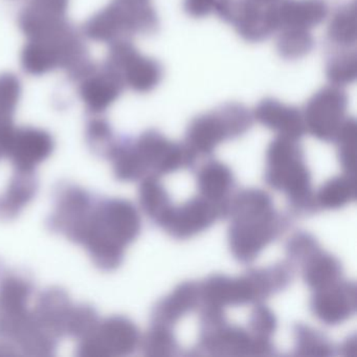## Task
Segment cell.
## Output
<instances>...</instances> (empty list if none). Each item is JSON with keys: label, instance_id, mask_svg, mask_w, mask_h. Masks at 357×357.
<instances>
[{"label": "cell", "instance_id": "1", "mask_svg": "<svg viewBox=\"0 0 357 357\" xmlns=\"http://www.w3.org/2000/svg\"><path fill=\"white\" fill-rule=\"evenodd\" d=\"M231 217L229 243L231 254L241 262H252L286 227L285 219L273 208L266 192L246 189L227 204Z\"/></svg>", "mask_w": 357, "mask_h": 357}, {"label": "cell", "instance_id": "2", "mask_svg": "<svg viewBox=\"0 0 357 357\" xmlns=\"http://www.w3.org/2000/svg\"><path fill=\"white\" fill-rule=\"evenodd\" d=\"M266 160L267 183L285 193L294 208L309 212L317 206L311 189L310 171L305 165L298 139L278 135L269 144Z\"/></svg>", "mask_w": 357, "mask_h": 357}, {"label": "cell", "instance_id": "3", "mask_svg": "<svg viewBox=\"0 0 357 357\" xmlns=\"http://www.w3.org/2000/svg\"><path fill=\"white\" fill-rule=\"evenodd\" d=\"M252 123V114L245 106L239 103L225 104L191 121L185 135V145L197 155H208L220 144L248 132Z\"/></svg>", "mask_w": 357, "mask_h": 357}, {"label": "cell", "instance_id": "4", "mask_svg": "<svg viewBox=\"0 0 357 357\" xmlns=\"http://www.w3.org/2000/svg\"><path fill=\"white\" fill-rule=\"evenodd\" d=\"M275 5L257 0H218L215 14L231 24L242 39L257 43L279 31Z\"/></svg>", "mask_w": 357, "mask_h": 357}, {"label": "cell", "instance_id": "5", "mask_svg": "<svg viewBox=\"0 0 357 357\" xmlns=\"http://www.w3.org/2000/svg\"><path fill=\"white\" fill-rule=\"evenodd\" d=\"M348 96L342 87H321L311 96L302 112L305 130L319 141H334L348 119Z\"/></svg>", "mask_w": 357, "mask_h": 357}, {"label": "cell", "instance_id": "6", "mask_svg": "<svg viewBox=\"0 0 357 357\" xmlns=\"http://www.w3.org/2000/svg\"><path fill=\"white\" fill-rule=\"evenodd\" d=\"M227 202H215L206 198H192L181 206H171L158 225L176 239H188L214 225L227 214Z\"/></svg>", "mask_w": 357, "mask_h": 357}, {"label": "cell", "instance_id": "7", "mask_svg": "<svg viewBox=\"0 0 357 357\" xmlns=\"http://www.w3.org/2000/svg\"><path fill=\"white\" fill-rule=\"evenodd\" d=\"M199 347L213 355H268L273 346L271 338L259 337L250 331L222 321L204 327Z\"/></svg>", "mask_w": 357, "mask_h": 357}, {"label": "cell", "instance_id": "8", "mask_svg": "<svg viewBox=\"0 0 357 357\" xmlns=\"http://www.w3.org/2000/svg\"><path fill=\"white\" fill-rule=\"evenodd\" d=\"M356 288L349 282H336L328 287L315 290L311 300L314 317L326 325H340L354 314Z\"/></svg>", "mask_w": 357, "mask_h": 357}, {"label": "cell", "instance_id": "9", "mask_svg": "<svg viewBox=\"0 0 357 357\" xmlns=\"http://www.w3.org/2000/svg\"><path fill=\"white\" fill-rule=\"evenodd\" d=\"M252 118L279 137L300 139L306 131L302 112L273 98L262 100L252 112Z\"/></svg>", "mask_w": 357, "mask_h": 357}, {"label": "cell", "instance_id": "10", "mask_svg": "<svg viewBox=\"0 0 357 357\" xmlns=\"http://www.w3.org/2000/svg\"><path fill=\"white\" fill-rule=\"evenodd\" d=\"M275 9L279 30L296 28L310 31L323 24L329 14L325 0H279Z\"/></svg>", "mask_w": 357, "mask_h": 357}, {"label": "cell", "instance_id": "11", "mask_svg": "<svg viewBox=\"0 0 357 357\" xmlns=\"http://www.w3.org/2000/svg\"><path fill=\"white\" fill-rule=\"evenodd\" d=\"M199 303V285L190 282L181 284L156 305L153 312L154 324L170 327L194 310Z\"/></svg>", "mask_w": 357, "mask_h": 357}, {"label": "cell", "instance_id": "12", "mask_svg": "<svg viewBox=\"0 0 357 357\" xmlns=\"http://www.w3.org/2000/svg\"><path fill=\"white\" fill-rule=\"evenodd\" d=\"M197 185L202 197L211 202H227L234 188V175L227 165L213 160L200 168Z\"/></svg>", "mask_w": 357, "mask_h": 357}, {"label": "cell", "instance_id": "13", "mask_svg": "<svg viewBox=\"0 0 357 357\" xmlns=\"http://www.w3.org/2000/svg\"><path fill=\"white\" fill-rule=\"evenodd\" d=\"M302 265L304 281L312 289H321L340 281L342 265L340 261L321 248L308 257Z\"/></svg>", "mask_w": 357, "mask_h": 357}, {"label": "cell", "instance_id": "14", "mask_svg": "<svg viewBox=\"0 0 357 357\" xmlns=\"http://www.w3.org/2000/svg\"><path fill=\"white\" fill-rule=\"evenodd\" d=\"M125 59L128 68V80L135 91L149 93L162 82L164 70L156 60L137 55L132 50L127 49Z\"/></svg>", "mask_w": 357, "mask_h": 357}, {"label": "cell", "instance_id": "15", "mask_svg": "<svg viewBox=\"0 0 357 357\" xmlns=\"http://www.w3.org/2000/svg\"><path fill=\"white\" fill-rule=\"evenodd\" d=\"M327 38L335 49H352L357 39L356 3L351 1L338 8L330 18Z\"/></svg>", "mask_w": 357, "mask_h": 357}, {"label": "cell", "instance_id": "16", "mask_svg": "<svg viewBox=\"0 0 357 357\" xmlns=\"http://www.w3.org/2000/svg\"><path fill=\"white\" fill-rule=\"evenodd\" d=\"M356 189L354 174L334 177L326 181L314 196L315 206L329 210L342 208L354 202Z\"/></svg>", "mask_w": 357, "mask_h": 357}, {"label": "cell", "instance_id": "17", "mask_svg": "<svg viewBox=\"0 0 357 357\" xmlns=\"http://www.w3.org/2000/svg\"><path fill=\"white\" fill-rule=\"evenodd\" d=\"M102 332L104 349L116 354L132 352L139 342L137 327L125 319H112L104 326Z\"/></svg>", "mask_w": 357, "mask_h": 357}, {"label": "cell", "instance_id": "18", "mask_svg": "<svg viewBox=\"0 0 357 357\" xmlns=\"http://www.w3.org/2000/svg\"><path fill=\"white\" fill-rule=\"evenodd\" d=\"M277 37L278 54L285 60H300L306 57L314 47V39L310 31L303 29H280Z\"/></svg>", "mask_w": 357, "mask_h": 357}, {"label": "cell", "instance_id": "19", "mask_svg": "<svg viewBox=\"0 0 357 357\" xmlns=\"http://www.w3.org/2000/svg\"><path fill=\"white\" fill-rule=\"evenodd\" d=\"M326 76L330 84L344 87L357 78V55L353 49H335L326 64Z\"/></svg>", "mask_w": 357, "mask_h": 357}, {"label": "cell", "instance_id": "20", "mask_svg": "<svg viewBox=\"0 0 357 357\" xmlns=\"http://www.w3.org/2000/svg\"><path fill=\"white\" fill-rule=\"evenodd\" d=\"M139 202L146 214L158 225L172 206L168 192L162 187L155 175L146 177L142 183Z\"/></svg>", "mask_w": 357, "mask_h": 357}, {"label": "cell", "instance_id": "21", "mask_svg": "<svg viewBox=\"0 0 357 357\" xmlns=\"http://www.w3.org/2000/svg\"><path fill=\"white\" fill-rule=\"evenodd\" d=\"M296 335V354L302 356H329L333 353V347L329 340L317 330L309 326L296 325L294 328Z\"/></svg>", "mask_w": 357, "mask_h": 357}, {"label": "cell", "instance_id": "22", "mask_svg": "<svg viewBox=\"0 0 357 357\" xmlns=\"http://www.w3.org/2000/svg\"><path fill=\"white\" fill-rule=\"evenodd\" d=\"M356 122L348 118L338 131L334 141L337 144L340 165L348 174H355L356 168Z\"/></svg>", "mask_w": 357, "mask_h": 357}, {"label": "cell", "instance_id": "23", "mask_svg": "<svg viewBox=\"0 0 357 357\" xmlns=\"http://www.w3.org/2000/svg\"><path fill=\"white\" fill-rule=\"evenodd\" d=\"M143 349L151 356H169L175 354L177 342L168 326L154 324L143 340Z\"/></svg>", "mask_w": 357, "mask_h": 357}, {"label": "cell", "instance_id": "24", "mask_svg": "<svg viewBox=\"0 0 357 357\" xmlns=\"http://www.w3.org/2000/svg\"><path fill=\"white\" fill-rule=\"evenodd\" d=\"M250 330L252 334L259 337L271 338L277 328V319L271 309L258 304L250 317Z\"/></svg>", "mask_w": 357, "mask_h": 357}, {"label": "cell", "instance_id": "25", "mask_svg": "<svg viewBox=\"0 0 357 357\" xmlns=\"http://www.w3.org/2000/svg\"><path fill=\"white\" fill-rule=\"evenodd\" d=\"M319 250L317 240L306 233H298L292 236L286 246L288 257L300 263L304 262L308 257Z\"/></svg>", "mask_w": 357, "mask_h": 357}, {"label": "cell", "instance_id": "26", "mask_svg": "<svg viewBox=\"0 0 357 357\" xmlns=\"http://www.w3.org/2000/svg\"><path fill=\"white\" fill-rule=\"evenodd\" d=\"M218 0H183V9L193 18H204L215 13Z\"/></svg>", "mask_w": 357, "mask_h": 357}, {"label": "cell", "instance_id": "27", "mask_svg": "<svg viewBox=\"0 0 357 357\" xmlns=\"http://www.w3.org/2000/svg\"><path fill=\"white\" fill-rule=\"evenodd\" d=\"M342 351H344V355H349V356H355L356 355V340H348V342L344 344Z\"/></svg>", "mask_w": 357, "mask_h": 357}]
</instances>
